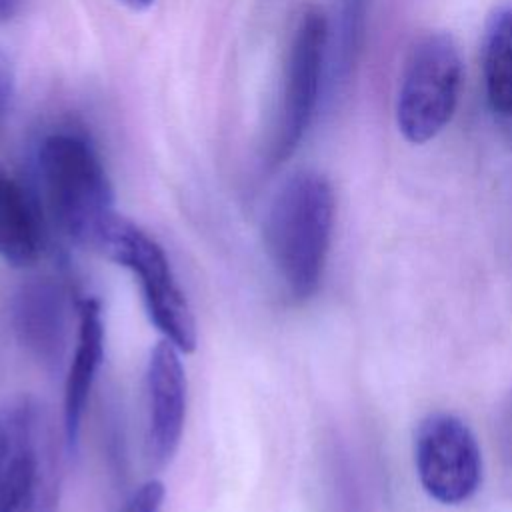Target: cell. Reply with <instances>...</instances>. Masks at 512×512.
<instances>
[{
  "label": "cell",
  "mask_w": 512,
  "mask_h": 512,
  "mask_svg": "<svg viewBox=\"0 0 512 512\" xmlns=\"http://www.w3.org/2000/svg\"><path fill=\"white\" fill-rule=\"evenodd\" d=\"M336 198L326 176L302 170L276 192L264 220V248L288 296L312 298L324 278Z\"/></svg>",
  "instance_id": "obj_1"
},
{
  "label": "cell",
  "mask_w": 512,
  "mask_h": 512,
  "mask_svg": "<svg viewBox=\"0 0 512 512\" xmlns=\"http://www.w3.org/2000/svg\"><path fill=\"white\" fill-rule=\"evenodd\" d=\"M36 164L52 222L76 244L98 250L118 214L112 182L90 136L74 126L44 134Z\"/></svg>",
  "instance_id": "obj_2"
},
{
  "label": "cell",
  "mask_w": 512,
  "mask_h": 512,
  "mask_svg": "<svg viewBox=\"0 0 512 512\" xmlns=\"http://www.w3.org/2000/svg\"><path fill=\"white\" fill-rule=\"evenodd\" d=\"M64 430L36 396L0 404V512H56Z\"/></svg>",
  "instance_id": "obj_3"
},
{
  "label": "cell",
  "mask_w": 512,
  "mask_h": 512,
  "mask_svg": "<svg viewBox=\"0 0 512 512\" xmlns=\"http://www.w3.org/2000/svg\"><path fill=\"white\" fill-rule=\"evenodd\" d=\"M462 86V56L446 32H426L410 46L396 94V124L412 144L436 138L452 120Z\"/></svg>",
  "instance_id": "obj_4"
},
{
  "label": "cell",
  "mask_w": 512,
  "mask_h": 512,
  "mask_svg": "<svg viewBox=\"0 0 512 512\" xmlns=\"http://www.w3.org/2000/svg\"><path fill=\"white\" fill-rule=\"evenodd\" d=\"M98 252L124 266L138 282L150 322L182 354L196 348V318L162 244L144 228L116 216Z\"/></svg>",
  "instance_id": "obj_5"
},
{
  "label": "cell",
  "mask_w": 512,
  "mask_h": 512,
  "mask_svg": "<svg viewBox=\"0 0 512 512\" xmlns=\"http://www.w3.org/2000/svg\"><path fill=\"white\" fill-rule=\"evenodd\" d=\"M326 44V18L318 8L310 6L300 14L288 40L282 70V94L266 150L268 168L284 164L298 150L308 132L318 104Z\"/></svg>",
  "instance_id": "obj_6"
},
{
  "label": "cell",
  "mask_w": 512,
  "mask_h": 512,
  "mask_svg": "<svg viewBox=\"0 0 512 512\" xmlns=\"http://www.w3.org/2000/svg\"><path fill=\"white\" fill-rule=\"evenodd\" d=\"M414 466L426 494L442 504L470 500L482 484V452L454 414L434 412L414 432Z\"/></svg>",
  "instance_id": "obj_7"
},
{
  "label": "cell",
  "mask_w": 512,
  "mask_h": 512,
  "mask_svg": "<svg viewBox=\"0 0 512 512\" xmlns=\"http://www.w3.org/2000/svg\"><path fill=\"white\" fill-rule=\"evenodd\" d=\"M144 384L148 456L156 466H166L182 442L188 382L182 352L164 338L148 354Z\"/></svg>",
  "instance_id": "obj_8"
},
{
  "label": "cell",
  "mask_w": 512,
  "mask_h": 512,
  "mask_svg": "<svg viewBox=\"0 0 512 512\" xmlns=\"http://www.w3.org/2000/svg\"><path fill=\"white\" fill-rule=\"evenodd\" d=\"M76 314V340L64 380L62 400V428L68 450H74L78 444L90 394L104 360L106 344V328L100 302L92 296H84L76 304Z\"/></svg>",
  "instance_id": "obj_9"
},
{
  "label": "cell",
  "mask_w": 512,
  "mask_h": 512,
  "mask_svg": "<svg viewBox=\"0 0 512 512\" xmlns=\"http://www.w3.org/2000/svg\"><path fill=\"white\" fill-rule=\"evenodd\" d=\"M14 330L38 358H60L68 336V308L62 290L50 280L24 284L12 302Z\"/></svg>",
  "instance_id": "obj_10"
},
{
  "label": "cell",
  "mask_w": 512,
  "mask_h": 512,
  "mask_svg": "<svg viewBox=\"0 0 512 512\" xmlns=\"http://www.w3.org/2000/svg\"><path fill=\"white\" fill-rule=\"evenodd\" d=\"M46 244L42 210L28 188L0 164V258L16 268L40 260Z\"/></svg>",
  "instance_id": "obj_11"
},
{
  "label": "cell",
  "mask_w": 512,
  "mask_h": 512,
  "mask_svg": "<svg viewBox=\"0 0 512 512\" xmlns=\"http://www.w3.org/2000/svg\"><path fill=\"white\" fill-rule=\"evenodd\" d=\"M482 78L486 100L500 116H512V6H500L482 36Z\"/></svg>",
  "instance_id": "obj_12"
},
{
  "label": "cell",
  "mask_w": 512,
  "mask_h": 512,
  "mask_svg": "<svg viewBox=\"0 0 512 512\" xmlns=\"http://www.w3.org/2000/svg\"><path fill=\"white\" fill-rule=\"evenodd\" d=\"M368 0H340L338 16V72L344 76L354 66L364 40Z\"/></svg>",
  "instance_id": "obj_13"
},
{
  "label": "cell",
  "mask_w": 512,
  "mask_h": 512,
  "mask_svg": "<svg viewBox=\"0 0 512 512\" xmlns=\"http://www.w3.org/2000/svg\"><path fill=\"white\" fill-rule=\"evenodd\" d=\"M164 498H166L164 484L158 478H148L124 498L118 512H160Z\"/></svg>",
  "instance_id": "obj_14"
},
{
  "label": "cell",
  "mask_w": 512,
  "mask_h": 512,
  "mask_svg": "<svg viewBox=\"0 0 512 512\" xmlns=\"http://www.w3.org/2000/svg\"><path fill=\"white\" fill-rule=\"evenodd\" d=\"M502 446H504L506 458L512 464V406L506 410L502 420Z\"/></svg>",
  "instance_id": "obj_15"
},
{
  "label": "cell",
  "mask_w": 512,
  "mask_h": 512,
  "mask_svg": "<svg viewBox=\"0 0 512 512\" xmlns=\"http://www.w3.org/2000/svg\"><path fill=\"white\" fill-rule=\"evenodd\" d=\"M18 10V0H0V22L12 20Z\"/></svg>",
  "instance_id": "obj_16"
},
{
  "label": "cell",
  "mask_w": 512,
  "mask_h": 512,
  "mask_svg": "<svg viewBox=\"0 0 512 512\" xmlns=\"http://www.w3.org/2000/svg\"><path fill=\"white\" fill-rule=\"evenodd\" d=\"M6 98H8V78L0 66V114L4 110V104H6Z\"/></svg>",
  "instance_id": "obj_17"
},
{
  "label": "cell",
  "mask_w": 512,
  "mask_h": 512,
  "mask_svg": "<svg viewBox=\"0 0 512 512\" xmlns=\"http://www.w3.org/2000/svg\"><path fill=\"white\" fill-rule=\"evenodd\" d=\"M118 2H124V4H128L130 8H134V10H140V8H146V6H150L154 0H118Z\"/></svg>",
  "instance_id": "obj_18"
}]
</instances>
